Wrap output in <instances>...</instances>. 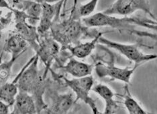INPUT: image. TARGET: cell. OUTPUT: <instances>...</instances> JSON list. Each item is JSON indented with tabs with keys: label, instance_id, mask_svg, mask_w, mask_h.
<instances>
[{
	"label": "cell",
	"instance_id": "1",
	"mask_svg": "<svg viewBox=\"0 0 157 114\" xmlns=\"http://www.w3.org/2000/svg\"><path fill=\"white\" fill-rule=\"evenodd\" d=\"M38 56L35 55L24 65V69L17 82L19 90L27 92L33 96L36 105L38 113L44 112L47 104L44 95L48 82L43 74L41 75L38 70Z\"/></svg>",
	"mask_w": 157,
	"mask_h": 114
},
{
	"label": "cell",
	"instance_id": "2",
	"mask_svg": "<svg viewBox=\"0 0 157 114\" xmlns=\"http://www.w3.org/2000/svg\"><path fill=\"white\" fill-rule=\"evenodd\" d=\"M98 33L99 32L91 30L90 28L85 26L81 18L75 17L72 12L69 18L59 20L53 23L50 32L52 37L61 46V48L79 43L85 37L94 38Z\"/></svg>",
	"mask_w": 157,
	"mask_h": 114
},
{
	"label": "cell",
	"instance_id": "3",
	"mask_svg": "<svg viewBox=\"0 0 157 114\" xmlns=\"http://www.w3.org/2000/svg\"><path fill=\"white\" fill-rule=\"evenodd\" d=\"M82 22L85 26L90 28L97 27H110L113 29L124 31L130 34L139 26L157 31V22L155 20H144L136 17H117L102 12H98L82 17Z\"/></svg>",
	"mask_w": 157,
	"mask_h": 114
},
{
	"label": "cell",
	"instance_id": "4",
	"mask_svg": "<svg viewBox=\"0 0 157 114\" xmlns=\"http://www.w3.org/2000/svg\"><path fill=\"white\" fill-rule=\"evenodd\" d=\"M52 74L55 80H62L63 83L72 90L76 96V103L78 101H83L90 107L93 113H100L97 105H96L95 101L91 98L90 95V91H92V88L94 85V79L91 75L69 79L65 76L59 75L55 72H53Z\"/></svg>",
	"mask_w": 157,
	"mask_h": 114
},
{
	"label": "cell",
	"instance_id": "5",
	"mask_svg": "<svg viewBox=\"0 0 157 114\" xmlns=\"http://www.w3.org/2000/svg\"><path fill=\"white\" fill-rule=\"evenodd\" d=\"M98 43L119 52L130 61L134 62L135 65H141L144 63L157 59V54H146L141 51L136 44H124L113 41L106 38L103 35L99 38Z\"/></svg>",
	"mask_w": 157,
	"mask_h": 114
},
{
	"label": "cell",
	"instance_id": "6",
	"mask_svg": "<svg viewBox=\"0 0 157 114\" xmlns=\"http://www.w3.org/2000/svg\"><path fill=\"white\" fill-rule=\"evenodd\" d=\"M11 11L15 17V28L17 33L22 36L28 44L31 46L35 53H36L40 46V40L37 31V27L27 22L29 17L22 10L12 9Z\"/></svg>",
	"mask_w": 157,
	"mask_h": 114
},
{
	"label": "cell",
	"instance_id": "7",
	"mask_svg": "<svg viewBox=\"0 0 157 114\" xmlns=\"http://www.w3.org/2000/svg\"><path fill=\"white\" fill-rule=\"evenodd\" d=\"M138 10H142L157 22V18L151 12L148 0H116L103 12L109 15L127 16Z\"/></svg>",
	"mask_w": 157,
	"mask_h": 114
},
{
	"label": "cell",
	"instance_id": "8",
	"mask_svg": "<svg viewBox=\"0 0 157 114\" xmlns=\"http://www.w3.org/2000/svg\"><path fill=\"white\" fill-rule=\"evenodd\" d=\"M61 46L52 37L51 34L40 37V46L38 51L36 53L39 60L43 63L45 66L44 77L46 78L47 74L52 69V66L54 61L55 62L57 57L59 56Z\"/></svg>",
	"mask_w": 157,
	"mask_h": 114
},
{
	"label": "cell",
	"instance_id": "9",
	"mask_svg": "<svg viewBox=\"0 0 157 114\" xmlns=\"http://www.w3.org/2000/svg\"><path fill=\"white\" fill-rule=\"evenodd\" d=\"M140 66L134 65L133 67H119L114 64H106L101 62H97L94 64L96 74L99 78L108 77L112 80H117L129 85L132 77L134 72Z\"/></svg>",
	"mask_w": 157,
	"mask_h": 114
},
{
	"label": "cell",
	"instance_id": "10",
	"mask_svg": "<svg viewBox=\"0 0 157 114\" xmlns=\"http://www.w3.org/2000/svg\"><path fill=\"white\" fill-rule=\"evenodd\" d=\"M66 0H60L56 3H42V13L37 26L40 37L50 34L52 24L59 20L62 7Z\"/></svg>",
	"mask_w": 157,
	"mask_h": 114
},
{
	"label": "cell",
	"instance_id": "11",
	"mask_svg": "<svg viewBox=\"0 0 157 114\" xmlns=\"http://www.w3.org/2000/svg\"><path fill=\"white\" fill-rule=\"evenodd\" d=\"M44 94L48 95L51 101L44 112L46 113H67L76 104L75 98H74L73 93H59L50 88L48 83Z\"/></svg>",
	"mask_w": 157,
	"mask_h": 114
},
{
	"label": "cell",
	"instance_id": "12",
	"mask_svg": "<svg viewBox=\"0 0 157 114\" xmlns=\"http://www.w3.org/2000/svg\"><path fill=\"white\" fill-rule=\"evenodd\" d=\"M94 65L81 62L71 56L63 65L59 66V69L63 73L70 74L73 78H81L91 75L94 70Z\"/></svg>",
	"mask_w": 157,
	"mask_h": 114
},
{
	"label": "cell",
	"instance_id": "13",
	"mask_svg": "<svg viewBox=\"0 0 157 114\" xmlns=\"http://www.w3.org/2000/svg\"><path fill=\"white\" fill-rule=\"evenodd\" d=\"M92 91L97 93L105 101V109L103 113H114L118 109L119 105L115 99V97L118 96L119 94L116 93L108 85L103 83H98L94 85Z\"/></svg>",
	"mask_w": 157,
	"mask_h": 114
},
{
	"label": "cell",
	"instance_id": "14",
	"mask_svg": "<svg viewBox=\"0 0 157 114\" xmlns=\"http://www.w3.org/2000/svg\"><path fill=\"white\" fill-rule=\"evenodd\" d=\"M12 114L38 113L36 105L33 96L27 92L19 90L13 105Z\"/></svg>",
	"mask_w": 157,
	"mask_h": 114
},
{
	"label": "cell",
	"instance_id": "15",
	"mask_svg": "<svg viewBox=\"0 0 157 114\" xmlns=\"http://www.w3.org/2000/svg\"><path fill=\"white\" fill-rule=\"evenodd\" d=\"M104 34L105 32H99V33L94 38H93L92 40L90 41L85 42H80L79 43L77 44L69 46L66 48L63 49L67 50L71 53V55L74 57H76L77 59H85L92 54L93 51L96 48V46L98 44L99 38Z\"/></svg>",
	"mask_w": 157,
	"mask_h": 114
},
{
	"label": "cell",
	"instance_id": "16",
	"mask_svg": "<svg viewBox=\"0 0 157 114\" xmlns=\"http://www.w3.org/2000/svg\"><path fill=\"white\" fill-rule=\"evenodd\" d=\"M28 43L18 33L10 36L3 45V52H8L11 56H21L26 51Z\"/></svg>",
	"mask_w": 157,
	"mask_h": 114
},
{
	"label": "cell",
	"instance_id": "17",
	"mask_svg": "<svg viewBox=\"0 0 157 114\" xmlns=\"http://www.w3.org/2000/svg\"><path fill=\"white\" fill-rule=\"evenodd\" d=\"M24 69V66L12 82H6L0 87V100L6 103L10 107L13 106L16 95L18 93L19 89L17 86V82Z\"/></svg>",
	"mask_w": 157,
	"mask_h": 114
},
{
	"label": "cell",
	"instance_id": "18",
	"mask_svg": "<svg viewBox=\"0 0 157 114\" xmlns=\"http://www.w3.org/2000/svg\"><path fill=\"white\" fill-rule=\"evenodd\" d=\"M123 98L124 105L126 108L128 113L130 114H148V112L142 108L136 99L133 97L130 91L128 84L124 86V92L122 95H118Z\"/></svg>",
	"mask_w": 157,
	"mask_h": 114
},
{
	"label": "cell",
	"instance_id": "19",
	"mask_svg": "<svg viewBox=\"0 0 157 114\" xmlns=\"http://www.w3.org/2000/svg\"><path fill=\"white\" fill-rule=\"evenodd\" d=\"M21 10L26 13L29 17L28 22L36 26V24L40 20L41 16L42 3L36 1L24 0Z\"/></svg>",
	"mask_w": 157,
	"mask_h": 114
},
{
	"label": "cell",
	"instance_id": "20",
	"mask_svg": "<svg viewBox=\"0 0 157 114\" xmlns=\"http://www.w3.org/2000/svg\"><path fill=\"white\" fill-rule=\"evenodd\" d=\"M99 0H90L87 3L77 6V0H75V5L71 12L77 18H82L91 15L95 11Z\"/></svg>",
	"mask_w": 157,
	"mask_h": 114
},
{
	"label": "cell",
	"instance_id": "21",
	"mask_svg": "<svg viewBox=\"0 0 157 114\" xmlns=\"http://www.w3.org/2000/svg\"><path fill=\"white\" fill-rule=\"evenodd\" d=\"M20 56H11V59L8 61L0 62V87L8 82L9 78L11 76L12 66Z\"/></svg>",
	"mask_w": 157,
	"mask_h": 114
},
{
	"label": "cell",
	"instance_id": "22",
	"mask_svg": "<svg viewBox=\"0 0 157 114\" xmlns=\"http://www.w3.org/2000/svg\"><path fill=\"white\" fill-rule=\"evenodd\" d=\"M130 34L136 35V36H138L143 37V38H151V39H152V40H154L156 42V44L155 45H157V34H152V33L148 32L140 31V30H138L135 29Z\"/></svg>",
	"mask_w": 157,
	"mask_h": 114
},
{
	"label": "cell",
	"instance_id": "23",
	"mask_svg": "<svg viewBox=\"0 0 157 114\" xmlns=\"http://www.w3.org/2000/svg\"><path fill=\"white\" fill-rule=\"evenodd\" d=\"M10 106L6 103L0 100V114H8L10 113Z\"/></svg>",
	"mask_w": 157,
	"mask_h": 114
},
{
	"label": "cell",
	"instance_id": "24",
	"mask_svg": "<svg viewBox=\"0 0 157 114\" xmlns=\"http://www.w3.org/2000/svg\"><path fill=\"white\" fill-rule=\"evenodd\" d=\"M0 8H6L10 10V11L12 10L6 0H0Z\"/></svg>",
	"mask_w": 157,
	"mask_h": 114
},
{
	"label": "cell",
	"instance_id": "25",
	"mask_svg": "<svg viewBox=\"0 0 157 114\" xmlns=\"http://www.w3.org/2000/svg\"><path fill=\"white\" fill-rule=\"evenodd\" d=\"M36 1L39 2V3H56V2H58L60 0H36Z\"/></svg>",
	"mask_w": 157,
	"mask_h": 114
},
{
	"label": "cell",
	"instance_id": "26",
	"mask_svg": "<svg viewBox=\"0 0 157 114\" xmlns=\"http://www.w3.org/2000/svg\"><path fill=\"white\" fill-rule=\"evenodd\" d=\"M2 10H0V16H2Z\"/></svg>",
	"mask_w": 157,
	"mask_h": 114
}]
</instances>
